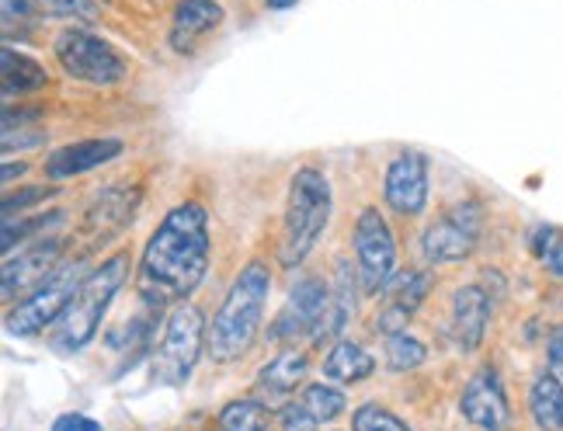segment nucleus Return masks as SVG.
<instances>
[{"label":"nucleus","mask_w":563,"mask_h":431,"mask_svg":"<svg viewBox=\"0 0 563 431\" xmlns=\"http://www.w3.org/2000/svg\"><path fill=\"white\" fill-rule=\"evenodd\" d=\"M212 257L209 216L199 202H181L170 209L154 236L146 241L136 286L146 307H170L202 286Z\"/></svg>","instance_id":"f257e3e1"},{"label":"nucleus","mask_w":563,"mask_h":431,"mask_svg":"<svg viewBox=\"0 0 563 431\" xmlns=\"http://www.w3.org/2000/svg\"><path fill=\"white\" fill-rule=\"evenodd\" d=\"M268 296H272V272L265 262L254 257L233 278L230 292L223 296V303L206 331V352L212 355V362L230 365L251 352V344L257 341V331L265 323Z\"/></svg>","instance_id":"f03ea898"},{"label":"nucleus","mask_w":563,"mask_h":431,"mask_svg":"<svg viewBox=\"0 0 563 431\" xmlns=\"http://www.w3.org/2000/svg\"><path fill=\"white\" fill-rule=\"evenodd\" d=\"M331 209H334L331 178L313 164L299 167L289 181L286 212H282V233H278L282 268H299L313 254L317 241L331 223Z\"/></svg>","instance_id":"7ed1b4c3"},{"label":"nucleus","mask_w":563,"mask_h":431,"mask_svg":"<svg viewBox=\"0 0 563 431\" xmlns=\"http://www.w3.org/2000/svg\"><path fill=\"white\" fill-rule=\"evenodd\" d=\"M129 278V254H112L108 262H101V268L88 272V278L80 283V289L74 292L70 307L63 310V317L53 328V349L63 355L84 352L88 344L98 338V328L112 307L115 292L122 289V283Z\"/></svg>","instance_id":"20e7f679"},{"label":"nucleus","mask_w":563,"mask_h":431,"mask_svg":"<svg viewBox=\"0 0 563 431\" xmlns=\"http://www.w3.org/2000/svg\"><path fill=\"white\" fill-rule=\"evenodd\" d=\"M206 349V317L199 307L191 303H178L170 310L161 344L154 352V369H150V379L161 386H185L199 365V355Z\"/></svg>","instance_id":"39448f33"},{"label":"nucleus","mask_w":563,"mask_h":431,"mask_svg":"<svg viewBox=\"0 0 563 431\" xmlns=\"http://www.w3.org/2000/svg\"><path fill=\"white\" fill-rule=\"evenodd\" d=\"M84 278H88L84 262H63L46 278V283H42L38 289H32L25 299H18V303L11 307V313L4 320L8 334L11 338H35L46 328H53V323L63 317V310L70 307V299L80 289Z\"/></svg>","instance_id":"423d86ee"},{"label":"nucleus","mask_w":563,"mask_h":431,"mask_svg":"<svg viewBox=\"0 0 563 431\" xmlns=\"http://www.w3.org/2000/svg\"><path fill=\"white\" fill-rule=\"evenodd\" d=\"M53 53L59 59V67L67 70L74 80L95 84V88H112L125 77V56L112 46L84 29H67L59 32L53 42Z\"/></svg>","instance_id":"0eeeda50"},{"label":"nucleus","mask_w":563,"mask_h":431,"mask_svg":"<svg viewBox=\"0 0 563 431\" xmlns=\"http://www.w3.org/2000/svg\"><path fill=\"white\" fill-rule=\"evenodd\" d=\"M484 226V209L473 199H460L456 206H449L439 212L421 233V251L431 265H456L466 262L473 254L476 241H481Z\"/></svg>","instance_id":"6e6552de"},{"label":"nucleus","mask_w":563,"mask_h":431,"mask_svg":"<svg viewBox=\"0 0 563 431\" xmlns=\"http://www.w3.org/2000/svg\"><path fill=\"white\" fill-rule=\"evenodd\" d=\"M355 265L365 292H383L397 268V241L376 206H365L355 223Z\"/></svg>","instance_id":"1a4fd4ad"},{"label":"nucleus","mask_w":563,"mask_h":431,"mask_svg":"<svg viewBox=\"0 0 563 431\" xmlns=\"http://www.w3.org/2000/svg\"><path fill=\"white\" fill-rule=\"evenodd\" d=\"M328 299H331V289L323 286L320 278H313V275L299 278L286 299V307H282V313L272 323L268 341L289 344L299 338H313L323 313H328Z\"/></svg>","instance_id":"9d476101"},{"label":"nucleus","mask_w":563,"mask_h":431,"mask_svg":"<svg viewBox=\"0 0 563 431\" xmlns=\"http://www.w3.org/2000/svg\"><path fill=\"white\" fill-rule=\"evenodd\" d=\"M383 199L397 216H421L428 206V157L418 150H404L386 167Z\"/></svg>","instance_id":"9b49d317"},{"label":"nucleus","mask_w":563,"mask_h":431,"mask_svg":"<svg viewBox=\"0 0 563 431\" xmlns=\"http://www.w3.org/2000/svg\"><path fill=\"white\" fill-rule=\"evenodd\" d=\"M463 418L481 431H508L511 428V404L505 394V383L494 369H481L460 397Z\"/></svg>","instance_id":"f8f14e48"},{"label":"nucleus","mask_w":563,"mask_h":431,"mask_svg":"<svg viewBox=\"0 0 563 431\" xmlns=\"http://www.w3.org/2000/svg\"><path fill=\"white\" fill-rule=\"evenodd\" d=\"M63 265V244L59 241H38L18 257H4V299L11 303L14 296H29Z\"/></svg>","instance_id":"ddd939ff"},{"label":"nucleus","mask_w":563,"mask_h":431,"mask_svg":"<svg viewBox=\"0 0 563 431\" xmlns=\"http://www.w3.org/2000/svg\"><path fill=\"white\" fill-rule=\"evenodd\" d=\"M431 289V275L428 272H400L389 275V283L383 286V310L376 328L383 334H397L407 331V320L418 313V307L424 303V296Z\"/></svg>","instance_id":"4468645a"},{"label":"nucleus","mask_w":563,"mask_h":431,"mask_svg":"<svg viewBox=\"0 0 563 431\" xmlns=\"http://www.w3.org/2000/svg\"><path fill=\"white\" fill-rule=\"evenodd\" d=\"M490 310H494V299L484 286H463L452 296V323H449V334L456 341L460 352H476L484 344L487 334V323H490Z\"/></svg>","instance_id":"2eb2a0df"},{"label":"nucleus","mask_w":563,"mask_h":431,"mask_svg":"<svg viewBox=\"0 0 563 431\" xmlns=\"http://www.w3.org/2000/svg\"><path fill=\"white\" fill-rule=\"evenodd\" d=\"M122 150H125L122 140H80V143H70V146H59L46 161V175L53 181L88 175V170L122 157Z\"/></svg>","instance_id":"dca6fc26"},{"label":"nucleus","mask_w":563,"mask_h":431,"mask_svg":"<svg viewBox=\"0 0 563 431\" xmlns=\"http://www.w3.org/2000/svg\"><path fill=\"white\" fill-rule=\"evenodd\" d=\"M223 25V4L220 0H178L175 18H170V46L181 56L195 53V42L206 38Z\"/></svg>","instance_id":"f3484780"},{"label":"nucleus","mask_w":563,"mask_h":431,"mask_svg":"<svg viewBox=\"0 0 563 431\" xmlns=\"http://www.w3.org/2000/svg\"><path fill=\"white\" fill-rule=\"evenodd\" d=\"M355 283H358V278L352 275V265L338 262V275H334L331 299H328V313H323V320H320V328L313 334V344L334 341V338L344 334L349 320L355 317Z\"/></svg>","instance_id":"a211bd4d"},{"label":"nucleus","mask_w":563,"mask_h":431,"mask_svg":"<svg viewBox=\"0 0 563 431\" xmlns=\"http://www.w3.org/2000/svg\"><path fill=\"white\" fill-rule=\"evenodd\" d=\"M310 373V362L302 352L296 349H282L262 373H257V390H262L268 400H282V397H289L296 386L307 379Z\"/></svg>","instance_id":"6ab92c4d"},{"label":"nucleus","mask_w":563,"mask_h":431,"mask_svg":"<svg viewBox=\"0 0 563 431\" xmlns=\"http://www.w3.org/2000/svg\"><path fill=\"white\" fill-rule=\"evenodd\" d=\"M0 84H4V95L8 98H14V95H32V91L46 88L49 74L29 53H18V49L4 46V53H0Z\"/></svg>","instance_id":"aec40b11"},{"label":"nucleus","mask_w":563,"mask_h":431,"mask_svg":"<svg viewBox=\"0 0 563 431\" xmlns=\"http://www.w3.org/2000/svg\"><path fill=\"white\" fill-rule=\"evenodd\" d=\"M136 202H140L136 188H125V185L104 188V191H98V199H95V206L88 212V226L95 233H112L129 220V216H133Z\"/></svg>","instance_id":"412c9836"},{"label":"nucleus","mask_w":563,"mask_h":431,"mask_svg":"<svg viewBox=\"0 0 563 431\" xmlns=\"http://www.w3.org/2000/svg\"><path fill=\"white\" fill-rule=\"evenodd\" d=\"M529 411L539 431H563V379L556 373L536 376L529 390Z\"/></svg>","instance_id":"4be33fe9"},{"label":"nucleus","mask_w":563,"mask_h":431,"mask_svg":"<svg viewBox=\"0 0 563 431\" xmlns=\"http://www.w3.org/2000/svg\"><path fill=\"white\" fill-rule=\"evenodd\" d=\"M376 369V358L362 349L358 341H338L323 358V376L334 383H362Z\"/></svg>","instance_id":"5701e85b"},{"label":"nucleus","mask_w":563,"mask_h":431,"mask_svg":"<svg viewBox=\"0 0 563 431\" xmlns=\"http://www.w3.org/2000/svg\"><path fill=\"white\" fill-rule=\"evenodd\" d=\"M220 431H268V404L265 400H230L220 411Z\"/></svg>","instance_id":"b1692460"},{"label":"nucleus","mask_w":563,"mask_h":431,"mask_svg":"<svg viewBox=\"0 0 563 431\" xmlns=\"http://www.w3.org/2000/svg\"><path fill=\"white\" fill-rule=\"evenodd\" d=\"M428 358V349L407 331H397V334H386V365L394 373H415L418 365H424Z\"/></svg>","instance_id":"393cba45"},{"label":"nucleus","mask_w":563,"mask_h":431,"mask_svg":"<svg viewBox=\"0 0 563 431\" xmlns=\"http://www.w3.org/2000/svg\"><path fill=\"white\" fill-rule=\"evenodd\" d=\"M302 404L310 407L317 421H334V418L344 415V407H349V400H344V394L338 390V386H328V383L307 386V394H302Z\"/></svg>","instance_id":"a878e982"},{"label":"nucleus","mask_w":563,"mask_h":431,"mask_svg":"<svg viewBox=\"0 0 563 431\" xmlns=\"http://www.w3.org/2000/svg\"><path fill=\"white\" fill-rule=\"evenodd\" d=\"M532 254L547 265V272L563 278V230H556V226H536V233H532Z\"/></svg>","instance_id":"bb28decb"},{"label":"nucleus","mask_w":563,"mask_h":431,"mask_svg":"<svg viewBox=\"0 0 563 431\" xmlns=\"http://www.w3.org/2000/svg\"><path fill=\"white\" fill-rule=\"evenodd\" d=\"M352 431H410L397 415H389L379 404H362L355 418H352Z\"/></svg>","instance_id":"cd10ccee"},{"label":"nucleus","mask_w":563,"mask_h":431,"mask_svg":"<svg viewBox=\"0 0 563 431\" xmlns=\"http://www.w3.org/2000/svg\"><path fill=\"white\" fill-rule=\"evenodd\" d=\"M46 223H63V212H49V216H32V220H4V254L14 251V241H25L29 233H38Z\"/></svg>","instance_id":"c85d7f7f"},{"label":"nucleus","mask_w":563,"mask_h":431,"mask_svg":"<svg viewBox=\"0 0 563 431\" xmlns=\"http://www.w3.org/2000/svg\"><path fill=\"white\" fill-rule=\"evenodd\" d=\"M317 418L307 404H286L278 411V431H317Z\"/></svg>","instance_id":"c756f323"},{"label":"nucleus","mask_w":563,"mask_h":431,"mask_svg":"<svg viewBox=\"0 0 563 431\" xmlns=\"http://www.w3.org/2000/svg\"><path fill=\"white\" fill-rule=\"evenodd\" d=\"M38 8H46L49 14H63V18H95L98 4L95 0H35Z\"/></svg>","instance_id":"7c9ffc66"},{"label":"nucleus","mask_w":563,"mask_h":431,"mask_svg":"<svg viewBox=\"0 0 563 431\" xmlns=\"http://www.w3.org/2000/svg\"><path fill=\"white\" fill-rule=\"evenodd\" d=\"M49 196H53V188H42V185H35V188H21V191H14V196H4V220H11L14 209L21 212V209H29V206H35L38 199H49Z\"/></svg>","instance_id":"2f4dec72"},{"label":"nucleus","mask_w":563,"mask_h":431,"mask_svg":"<svg viewBox=\"0 0 563 431\" xmlns=\"http://www.w3.org/2000/svg\"><path fill=\"white\" fill-rule=\"evenodd\" d=\"M53 431H104V428L91 418H84V415H63L53 421Z\"/></svg>","instance_id":"473e14b6"},{"label":"nucleus","mask_w":563,"mask_h":431,"mask_svg":"<svg viewBox=\"0 0 563 431\" xmlns=\"http://www.w3.org/2000/svg\"><path fill=\"white\" fill-rule=\"evenodd\" d=\"M547 352H550V373H556L563 379V323L550 331V349Z\"/></svg>","instance_id":"72a5a7b5"},{"label":"nucleus","mask_w":563,"mask_h":431,"mask_svg":"<svg viewBox=\"0 0 563 431\" xmlns=\"http://www.w3.org/2000/svg\"><path fill=\"white\" fill-rule=\"evenodd\" d=\"M32 4H35V0H4V29L14 25V18L25 21L32 14Z\"/></svg>","instance_id":"f704fd0d"},{"label":"nucleus","mask_w":563,"mask_h":431,"mask_svg":"<svg viewBox=\"0 0 563 431\" xmlns=\"http://www.w3.org/2000/svg\"><path fill=\"white\" fill-rule=\"evenodd\" d=\"M14 175H18V178L25 175V164H18V167H14V164H4V185H11Z\"/></svg>","instance_id":"c9c22d12"},{"label":"nucleus","mask_w":563,"mask_h":431,"mask_svg":"<svg viewBox=\"0 0 563 431\" xmlns=\"http://www.w3.org/2000/svg\"><path fill=\"white\" fill-rule=\"evenodd\" d=\"M265 4L272 8V11H286V8H292L296 0H265Z\"/></svg>","instance_id":"e433bc0d"}]
</instances>
